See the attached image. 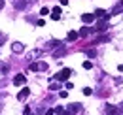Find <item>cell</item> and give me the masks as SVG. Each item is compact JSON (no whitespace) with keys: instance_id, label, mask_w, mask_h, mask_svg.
Here are the masks:
<instances>
[{"instance_id":"1","label":"cell","mask_w":123,"mask_h":115,"mask_svg":"<svg viewBox=\"0 0 123 115\" xmlns=\"http://www.w3.org/2000/svg\"><path fill=\"white\" fill-rule=\"evenodd\" d=\"M72 74H74V72H72L70 68H62L61 72L55 75V79H57V81H66V79H68V77H70Z\"/></svg>"},{"instance_id":"2","label":"cell","mask_w":123,"mask_h":115,"mask_svg":"<svg viewBox=\"0 0 123 115\" xmlns=\"http://www.w3.org/2000/svg\"><path fill=\"white\" fill-rule=\"evenodd\" d=\"M104 111H106V115H121L119 108L114 106V104H106V106H104Z\"/></svg>"},{"instance_id":"3","label":"cell","mask_w":123,"mask_h":115,"mask_svg":"<svg viewBox=\"0 0 123 115\" xmlns=\"http://www.w3.org/2000/svg\"><path fill=\"white\" fill-rule=\"evenodd\" d=\"M80 111H81V104H68V106H66V113L68 115L80 113Z\"/></svg>"},{"instance_id":"4","label":"cell","mask_w":123,"mask_h":115,"mask_svg":"<svg viewBox=\"0 0 123 115\" xmlns=\"http://www.w3.org/2000/svg\"><path fill=\"white\" fill-rule=\"evenodd\" d=\"M25 83H27V77L23 74H17L15 77H13V85L15 87H21V85H25Z\"/></svg>"},{"instance_id":"5","label":"cell","mask_w":123,"mask_h":115,"mask_svg":"<svg viewBox=\"0 0 123 115\" xmlns=\"http://www.w3.org/2000/svg\"><path fill=\"white\" fill-rule=\"evenodd\" d=\"M106 30H108V23L106 21H98L97 27L93 29V32H106Z\"/></svg>"},{"instance_id":"6","label":"cell","mask_w":123,"mask_h":115,"mask_svg":"<svg viewBox=\"0 0 123 115\" xmlns=\"http://www.w3.org/2000/svg\"><path fill=\"white\" fill-rule=\"evenodd\" d=\"M95 17H98V19H102V21H108V19H110V13H106V12H104V10H100V8H98V10H95Z\"/></svg>"},{"instance_id":"7","label":"cell","mask_w":123,"mask_h":115,"mask_svg":"<svg viewBox=\"0 0 123 115\" xmlns=\"http://www.w3.org/2000/svg\"><path fill=\"white\" fill-rule=\"evenodd\" d=\"M119 13H123V0H121V2H117V4L112 8V13H110V15H119Z\"/></svg>"},{"instance_id":"8","label":"cell","mask_w":123,"mask_h":115,"mask_svg":"<svg viewBox=\"0 0 123 115\" xmlns=\"http://www.w3.org/2000/svg\"><path fill=\"white\" fill-rule=\"evenodd\" d=\"M12 51L13 53H21V51H25V45L21 42H15V43H12Z\"/></svg>"},{"instance_id":"9","label":"cell","mask_w":123,"mask_h":115,"mask_svg":"<svg viewBox=\"0 0 123 115\" xmlns=\"http://www.w3.org/2000/svg\"><path fill=\"white\" fill-rule=\"evenodd\" d=\"M66 53V47L64 45H61V47H57V51H53V58H59V57H62Z\"/></svg>"},{"instance_id":"10","label":"cell","mask_w":123,"mask_h":115,"mask_svg":"<svg viewBox=\"0 0 123 115\" xmlns=\"http://www.w3.org/2000/svg\"><path fill=\"white\" fill-rule=\"evenodd\" d=\"M29 94H31V91H29V89H21V91H19V94H17V100H25Z\"/></svg>"},{"instance_id":"11","label":"cell","mask_w":123,"mask_h":115,"mask_svg":"<svg viewBox=\"0 0 123 115\" xmlns=\"http://www.w3.org/2000/svg\"><path fill=\"white\" fill-rule=\"evenodd\" d=\"M51 19H53V21H59V19H61V8H53V12H51Z\"/></svg>"},{"instance_id":"12","label":"cell","mask_w":123,"mask_h":115,"mask_svg":"<svg viewBox=\"0 0 123 115\" xmlns=\"http://www.w3.org/2000/svg\"><path fill=\"white\" fill-rule=\"evenodd\" d=\"M81 21H83V23H93V21H95V15L93 13H83L81 15Z\"/></svg>"},{"instance_id":"13","label":"cell","mask_w":123,"mask_h":115,"mask_svg":"<svg viewBox=\"0 0 123 115\" xmlns=\"http://www.w3.org/2000/svg\"><path fill=\"white\" fill-rule=\"evenodd\" d=\"M91 32H93V29H87V27H83V29L78 32V36H83V38H85V36H89Z\"/></svg>"},{"instance_id":"14","label":"cell","mask_w":123,"mask_h":115,"mask_svg":"<svg viewBox=\"0 0 123 115\" xmlns=\"http://www.w3.org/2000/svg\"><path fill=\"white\" fill-rule=\"evenodd\" d=\"M66 40H68V42H74V40H78V32H74V30H70V32L66 34Z\"/></svg>"},{"instance_id":"15","label":"cell","mask_w":123,"mask_h":115,"mask_svg":"<svg viewBox=\"0 0 123 115\" xmlns=\"http://www.w3.org/2000/svg\"><path fill=\"white\" fill-rule=\"evenodd\" d=\"M27 4H29L27 0H17V2H15V8H17V10H23V8H27Z\"/></svg>"},{"instance_id":"16","label":"cell","mask_w":123,"mask_h":115,"mask_svg":"<svg viewBox=\"0 0 123 115\" xmlns=\"http://www.w3.org/2000/svg\"><path fill=\"white\" fill-rule=\"evenodd\" d=\"M8 70H10V66H8L6 62H2V60H0V74H6Z\"/></svg>"},{"instance_id":"17","label":"cell","mask_w":123,"mask_h":115,"mask_svg":"<svg viewBox=\"0 0 123 115\" xmlns=\"http://www.w3.org/2000/svg\"><path fill=\"white\" fill-rule=\"evenodd\" d=\"M62 43L59 42V40H51V42H49V47H51V49H53V47H61Z\"/></svg>"},{"instance_id":"18","label":"cell","mask_w":123,"mask_h":115,"mask_svg":"<svg viewBox=\"0 0 123 115\" xmlns=\"http://www.w3.org/2000/svg\"><path fill=\"white\" fill-rule=\"evenodd\" d=\"M29 68H31L32 72H40V68H38V62H31V66H29Z\"/></svg>"},{"instance_id":"19","label":"cell","mask_w":123,"mask_h":115,"mask_svg":"<svg viewBox=\"0 0 123 115\" xmlns=\"http://www.w3.org/2000/svg\"><path fill=\"white\" fill-rule=\"evenodd\" d=\"M83 68H85V70H91V68H93V62H91V60H85V62H83Z\"/></svg>"},{"instance_id":"20","label":"cell","mask_w":123,"mask_h":115,"mask_svg":"<svg viewBox=\"0 0 123 115\" xmlns=\"http://www.w3.org/2000/svg\"><path fill=\"white\" fill-rule=\"evenodd\" d=\"M38 55H42V51H40V49H34V51H32V53H31V58L38 57Z\"/></svg>"},{"instance_id":"21","label":"cell","mask_w":123,"mask_h":115,"mask_svg":"<svg viewBox=\"0 0 123 115\" xmlns=\"http://www.w3.org/2000/svg\"><path fill=\"white\" fill-rule=\"evenodd\" d=\"M38 68L44 72V70H47V64H46V62H38Z\"/></svg>"},{"instance_id":"22","label":"cell","mask_w":123,"mask_h":115,"mask_svg":"<svg viewBox=\"0 0 123 115\" xmlns=\"http://www.w3.org/2000/svg\"><path fill=\"white\" fill-rule=\"evenodd\" d=\"M108 40H110V36H102V38H98V40H97L95 43H100V42H108Z\"/></svg>"},{"instance_id":"23","label":"cell","mask_w":123,"mask_h":115,"mask_svg":"<svg viewBox=\"0 0 123 115\" xmlns=\"http://www.w3.org/2000/svg\"><path fill=\"white\" fill-rule=\"evenodd\" d=\"M95 55H97V51H95V49H89V51H87V57H95Z\"/></svg>"},{"instance_id":"24","label":"cell","mask_w":123,"mask_h":115,"mask_svg":"<svg viewBox=\"0 0 123 115\" xmlns=\"http://www.w3.org/2000/svg\"><path fill=\"white\" fill-rule=\"evenodd\" d=\"M4 42H6V34H4V32H0V45H2Z\"/></svg>"},{"instance_id":"25","label":"cell","mask_w":123,"mask_h":115,"mask_svg":"<svg viewBox=\"0 0 123 115\" xmlns=\"http://www.w3.org/2000/svg\"><path fill=\"white\" fill-rule=\"evenodd\" d=\"M49 13V10H47V8H42V10H40V15H47Z\"/></svg>"},{"instance_id":"26","label":"cell","mask_w":123,"mask_h":115,"mask_svg":"<svg viewBox=\"0 0 123 115\" xmlns=\"http://www.w3.org/2000/svg\"><path fill=\"white\" fill-rule=\"evenodd\" d=\"M91 92H93V91H91V89H89V87H85V89H83V94H87V96H89Z\"/></svg>"},{"instance_id":"27","label":"cell","mask_w":123,"mask_h":115,"mask_svg":"<svg viewBox=\"0 0 123 115\" xmlns=\"http://www.w3.org/2000/svg\"><path fill=\"white\" fill-rule=\"evenodd\" d=\"M59 96H61V98H66V96H68V92H66V91H61V92H59Z\"/></svg>"},{"instance_id":"28","label":"cell","mask_w":123,"mask_h":115,"mask_svg":"<svg viewBox=\"0 0 123 115\" xmlns=\"http://www.w3.org/2000/svg\"><path fill=\"white\" fill-rule=\"evenodd\" d=\"M49 89H51V91H57V89H59V85H57V83H51V85H49Z\"/></svg>"},{"instance_id":"29","label":"cell","mask_w":123,"mask_h":115,"mask_svg":"<svg viewBox=\"0 0 123 115\" xmlns=\"http://www.w3.org/2000/svg\"><path fill=\"white\" fill-rule=\"evenodd\" d=\"M53 113H55V109H47L46 111V115H53Z\"/></svg>"},{"instance_id":"30","label":"cell","mask_w":123,"mask_h":115,"mask_svg":"<svg viewBox=\"0 0 123 115\" xmlns=\"http://www.w3.org/2000/svg\"><path fill=\"white\" fill-rule=\"evenodd\" d=\"M68 4V0H61V6H66Z\"/></svg>"},{"instance_id":"31","label":"cell","mask_w":123,"mask_h":115,"mask_svg":"<svg viewBox=\"0 0 123 115\" xmlns=\"http://www.w3.org/2000/svg\"><path fill=\"white\" fill-rule=\"evenodd\" d=\"M4 4H6V2H4V0H0V10L4 8Z\"/></svg>"},{"instance_id":"32","label":"cell","mask_w":123,"mask_h":115,"mask_svg":"<svg viewBox=\"0 0 123 115\" xmlns=\"http://www.w3.org/2000/svg\"><path fill=\"white\" fill-rule=\"evenodd\" d=\"M59 115H68V113H66V111H62V113H59Z\"/></svg>"},{"instance_id":"33","label":"cell","mask_w":123,"mask_h":115,"mask_svg":"<svg viewBox=\"0 0 123 115\" xmlns=\"http://www.w3.org/2000/svg\"><path fill=\"white\" fill-rule=\"evenodd\" d=\"M121 111H123V106H121Z\"/></svg>"}]
</instances>
